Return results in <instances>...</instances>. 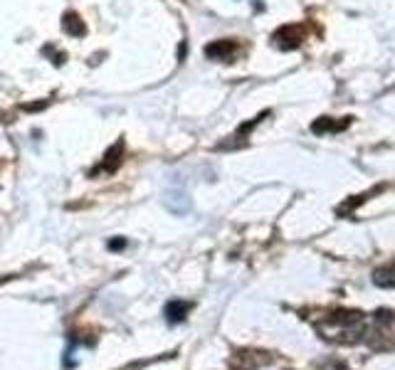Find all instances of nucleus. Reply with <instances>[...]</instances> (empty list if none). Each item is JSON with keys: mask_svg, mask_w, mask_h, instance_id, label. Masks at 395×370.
Returning a JSON list of instances; mask_svg holds the SVG:
<instances>
[{"mask_svg": "<svg viewBox=\"0 0 395 370\" xmlns=\"http://www.w3.org/2000/svg\"><path fill=\"white\" fill-rule=\"evenodd\" d=\"M62 30L69 35V37H82V35H87V25L82 23V18H79L77 13H64L62 18Z\"/></svg>", "mask_w": 395, "mask_h": 370, "instance_id": "423d86ee", "label": "nucleus"}, {"mask_svg": "<svg viewBox=\"0 0 395 370\" xmlns=\"http://www.w3.org/2000/svg\"><path fill=\"white\" fill-rule=\"evenodd\" d=\"M326 370H346V368H344V365H334V363H331V365H329V368H326Z\"/></svg>", "mask_w": 395, "mask_h": 370, "instance_id": "1a4fd4ad", "label": "nucleus"}, {"mask_svg": "<svg viewBox=\"0 0 395 370\" xmlns=\"http://www.w3.org/2000/svg\"><path fill=\"white\" fill-rule=\"evenodd\" d=\"M121 158H123V141L111 143V146H109V151L104 153L102 163H99V166L92 171V178L102 175V173H114L119 166H121Z\"/></svg>", "mask_w": 395, "mask_h": 370, "instance_id": "20e7f679", "label": "nucleus"}, {"mask_svg": "<svg viewBox=\"0 0 395 370\" xmlns=\"http://www.w3.org/2000/svg\"><path fill=\"white\" fill-rule=\"evenodd\" d=\"M348 126H351V116H344L341 121H336V118H331V116H321V118H316V121L311 123V131H314L316 136H324V133L346 131Z\"/></svg>", "mask_w": 395, "mask_h": 370, "instance_id": "39448f33", "label": "nucleus"}, {"mask_svg": "<svg viewBox=\"0 0 395 370\" xmlns=\"http://www.w3.org/2000/svg\"><path fill=\"white\" fill-rule=\"evenodd\" d=\"M188 309H190V304H186V301H171V304L166 306V316L171 323H176V321H183L188 314Z\"/></svg>", "mask_w": 395, "mask_h": 370, "instance_id": "0eeeda50", "label": "nucleus"}, {"mask_svg": "<svg viewBox=\"0 0 395 370\" xmlns=\"http://www.w3.org/2000/svg\"><path fill=\"white\" fill-rule=\"evenodd\" d=\"M306 39V30L304 25H284V27L274 30L272 32V44L279 49H284V52H289V49H296L301 47V42Z\"/></svg>", "mask_w": 395, "mask_h": 370, "instance_id": "f257e3e1", "label": "nucleus"}, {"mask_svg": "<svg viewBox=\"0 0 395 370\" xmlns=\"http://www.w3.org/2000/svg\"><path fill=\"white\" fill-rule=\"evenodd\" d=\"M205 57L207 59H215V62H225L232 64L237 57H240V44L237 39H215V42L205 44Z\"/></svg>", "mask_w": 395, "mask_h": 370, "instance_id": "f03ea898", "label": "nucleus"}, {"mask_svg": "<svg viewBox=\"0 0 395 370\" xmlns=\"http://www.w3.org/2000/svg\"><path fill=\"white\" fill-rule=\"evenodd\" d=\"M265 116H269V111H262L260 116H255V118H250V121H245L240 128H237L235 133H232V136H227V141L217 143L215 148H220V151H230V148H242V146L247 143V136H250V131H252V128H255L257 123H260Z\"/></svg>", "mask_w": 395, "mask_h": 370, "instance_id": "7ed1b4c3", "label": "nucleus"}, {"mask_svg": "<svg viewBox=\"0 0 395 370\" xmlns=\"http://www.w3.org/2000/svg\"><path fill=\"white\" fill-rule=\"evenodd\" d=\"M373 281L378 286H393V279H390V266H383L373 274Z\"/></svg>", "mask_w": 395, "mask_h": 370, "instance_id": "6e6552de", "label": "nucleus"}]
</instances>
